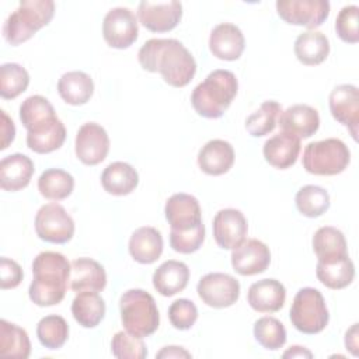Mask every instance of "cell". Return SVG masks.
<instances>
[{"label": "cell", "instance_id": "cell-48", "mask_svg": "<svg viewBox=\"0 0 359 359\" xmlns=\"http://www.w3.org/2000/svg\"><path fill=\"white\" fill-rule=\"evenodd\" d=\"M358 323H355L345 334V346L353 356H358Z\"/></svg>", "mask_w": 359, "mask_h": 359}, {"label": "cell", "instance_id": "cell-19", "mask_svg": "<svg viewBox=\"0 0 359 359\" xmlns=\"http://www.w3.org/2000/svg\"><path fill=\"white\" fill-rule=\"evenodd\" d=\"M278 125L282 132L292 133L299 139L313 136L320 126V115L316 108L306 104H296L280 112Z\"/></svg>", "mask_w": 359, "mask_h": 359}, {"label": "cell", "instance_id": "cell-36", "mask_svg": "<svg viewBox=\"0 0 359 359\" xmlns=\"http://www.w3.org/2000/svg\"><path fill=\"white\" fill-rule=\"evenodd\" d=\"M74 188V178L65 170L49 168L38 178L39 194L50 201L66 199Z\"/></svg>", "mask_w": 359, "mask_h": 359}, {"label": "cell", "instance_id": "cell-6", "mask_svg": "<svg viewBox=\"0 0 359 359\" xmlns=\"http://www.w3.org/2000/svg\"><path fill=\"white\" fill-rule=\"evenodd\" d=\"M351 161L348 146L335 137L311 142L304 147L303 168L314 175H337L345 171Z\"/></svg>", "mask_w": 359, "mask_h": 359}, {"label": "cell", "instance_id": "cell-8", "mask_svg": "<svg viewBox=\"0 0 359 359\" xmlns=\"http://www.w3.org/2000/svg\"><path fill=\"white\" fill-rule=\"evenodd\" d=\"M35 231L46 243L65 244L74 234V222L62 205L46 203L36 212Z\"/></svg>", "mask_w": 359, "mask_h": 359}, {"label": "cell", "instance_id": "cell-49", "mask_svg": "<svg viewBox=\"0 0 359 359\" xmlns=\"http://www.w3.org/2000/svg\"><path fill=\"white\" fill-rule=\"evenodd\" d=\"M156 358H191V353L181 346H164L156 353Z\"/></svg>", "mask_w": 359, "mask_h": 359}, {"label": "cell", "instance_id": "cell-46", "mask_svg": "<svg viewBox=\"0 0 359 359\" xmlns=\"http://www.w3.org/2000/svg\"><path fill=\"white\" fill-rule=\"evenodd\" d=\"M0 286L3 290L17 287L24 278L21 266L7 257H1L0 259Z\"/></svg>", "mask_w": 359, "mask_h": 359}, {"label": "cell", "instance_id": "cell-44", "mask_svg": "<svg viewBox=\"0 0 359 359\" xmlns=\"http://www.w3.org/2000/svg\"><path fill=\"white\" fill-rule=\"evenodd\" d=\"M359 7L355 4L345 6L337 15L335 32L346 43L359 42Z\"/></svg>", "mask_w": 359, "mask_h": 359}, {"label": "cell", "instance_id": "cell-7", "mask_svg": "<svg viewBox=\"0 0 359 359\" xmlns=\"http://www.w3.org/2000/svg\"><path fill=\"white\" fill-rule=\"evenodd\" d=\"M289 317L292 325L303 334L314 335L321 332L330 320L321 292L314 287L300 289L293 299Z\"/></svg>", "mask_w": 359, "mask_h": 359}, {"label": "cell", "instance_id": "cell-3", "mask_svg": "<svg viewBox=\"0 0 359 359\" xmlns=\"http://www.w3.org/2000/svg\"><path fill=\"white\" fill-rule=\"evenodd\" d=\"M238 91V81L233 72L217 69L199 83L192 94L191 104L198 115L208 119L220 118L230 107Z\"/></svg>", "mask_w": 359, "mask_h": 359}, {"label": "cell", "instance_id": "cell-18", "mask_svg": "<svg viewBox=\"0 0 359 359\" xmlns=\"http://www.w3.org/2000/svg\"><path fill=\"white\" fill-rule=\"evenodd\" d=\"M245 46L241 29L231 22L217 24L209 36V49L213 56L222 60H237Z\"/></svg>", "mask_w": 359, "mask_h": 359}, {"label": "cell", "instance_id": "cell-27", "mask_svg": "<svg viewBox=\"0 0 359 359\" xmlns=\"http://www.w3.org/2000/svg\"><path fill=\"white\" fill-rule=\"evenodd\" d=\"M293 49L300 63L306 66H317L327 59L330 53V41L323 32L309 29L296 38Z\"/></svg>", "mask_w": 359, "mask_h": 359}, {"label": "cell", "instance_id": "cell-33", "mask_svg": "<svg viewBox=\"0 0 359 359\" xmlns=\"http://www.w3.org/2000/svg\"><path fill=\"white\" fill-rule=\"evenodd\" d=\"M56 118L55 108L42 95H31L20 105V119L28 132L36 130Z\"/></svg>", "mask_w": 359, "mask_h": 359}, {"label": "cell", "instance_id": "cell-41", "mask_svg": "<svg viewBox=\"0 0 359 359\" xmlns=\"http://www.w3.org/2000/svg\"><path fill=\"white\" fill-rule=\"evenodd\" d=\"M254 337L257 342L269 351L280 349L286 342V330L275 317H261L254 324Z\"/></svg>", "mask_w": 359, "mask_h": 359}, {"label": "cell", "instance_id": "cell-20", "mask_svg": "<svg viewBox=\"0 0 359 359\" xmlns=\"http://www.w3.org/2000/svg\"><path fill=\"white\" fill-rule=\"evenodd\" d=\"M69 286L73 292H101L107 286L104 266L93 258H77L72 262Z\"/></svg>", "mask_w": 359, "mask_h": 359}, {"label": "cell", "instance_id": "cell-17", "mask_svg": "<svg viewBox=\"0 0 359 359\" xmlns=\"http://www.w3.org/2000/svg\"><path fill=\"white\" fill-rule=\"evenodd\" d=\"M164 213L171 230H189L202 223L199 202L189 194L171 195L165 202Z\"/></svg>", "mask_w": 359, "mask_h": 359}, {"label": "cell", "instance_id": "cell-22", "mask_svg": "<svg viewBox=\"0 0 359 359\" xmlns=\"http://www.w3.org/2000/svg\"><path fill=\"white\" fill-rule=\"evenodd\" d=\"M300 139L287 132H279L264 143V157L266 163L279 170L292 167L300 153Z\"/></svg>", "mask_w": 359, "mask_h": 359}, {"label": "cell", "instance_id": "cell-1", "mask_svg": "<svg viewBox=\"0 0 359 359\" xmlns=\"http://www.w3.org/2000/svg\"><path fill=\"white\" fill-rule=\"evenodd\" d=\"M140 66L151 73H160L172 87H185L196 73L192 53L172 38H151L137 52Z\"/></svg>", "mask_w": 359, "mask_h": 359}, {"label": "cell", "instance_id": "cell-2", "mask_svg": "<svg viewBox=\"0 0 359 359\" xmlns=\"http://www.w3.org/2000/svg\"><path fill=\"white\" fill-rule=\"evenodd\" d=\"M72 264L56 251H42L32 261L34 279L28 294L34 304L49 307L59 304L67 289Z\"/></svg>", "mask_w": 359, "mask_h": 359}, {"label": "cell", "instance_id": "cell-4", "mask_svg": "<svg viewBox=\"0 0 359 359\" xmlns=\"http://www.w3.org/2000/svg\"><path fill=\"white\" fill-rule=\"evenodd\" d=\"M53 14L55 3L52 0H24L4 21L3 36L10 45L17 46L48 25Z\"/></svg>", "mask_w": 359, "mask_h": 359}, {"label": "cell", "instance_id": "cell-24", "mask_svg": "<svg viewBox=\"0 0 359 359\" xmlns=\"http://www.w3.org/2000/svg\"><path fill=\"white\" fill-rule=\"evenodd\" d=\"M34 171V163L28 156L10 154L0 161V187L10 192L20 191L29 184Z\"/></svg>", "mask_w": 359, "mask_h": 359}, {"label": "cell", "instance_id": "cell-42", "mask_svg": "<svg viewBox=\"0 0 359 359\" xmlns=\"http://www.w3.org/2000/svg\"><path fill=\"white\" fill-rule=\"evenodd\" d=\"M111 351L119 359H143L147 356V348L143 338L129 334L126 330L119 331L112 337Z\"/></svg>", "mask_w": 359, "mask_h": 359}, {"label": "cell", "instance_id": "cell-43", "mask_svg": "<svg viewBox=\"0 0 359 359\" xmlns=\"http://www.w3.org/2000/svg\"><path fill=\"white\" fill-rule=\"evenodd\" d=\"M205 241V224L201 223L189 230H171L170 245L180 254H192L201 248Z\"/></svg>", "mask_w": 359, "mask_h": 359}, {"label": "cell", "instance_id": "cell-38", "mask_svg": "<svg viewBox=\"0 0 359 359\" xmlns=\"http://www.w3.org/2000/svg\"><path fill=\"white\" fill-rule=\"evenodd\" d=\"M297 210L306 217H318L330 208L328 192L318 185L302 187L294 198Z\"/></svg>", "mask_w": 359, "mask_h": 359}, {"label": "cell", "instance_id": "cell-30", "mask_svg": "<svg viewBox=\"0 0 359 359\" xmlns=\"http://www.w3.org/2000/svg\"><path fill=\"white\" fill-rule=\"evenodd\" d=\"M317 279L328 289L339 290L349 286L355 279V265L349 255L332 261H317Z\"/></svg>", "mask_w": 359, "mask_h": 359}, {"label": "cell", "instance_id": "cell-9", "mask_svg": "<svg viewBox=\"0 0 359 359\" xmlns=\"http://www.w3.org/2000/svg\"><path fill=\"white\" fill-rule=\"evenodd\" d=\"M201 300L213 309H224L233 306L240 297L238 280L222 272H212L202 276L196 285Z\"/></svg>", "mask_w": 359, "mask_h": 359}, {"label": "cell", "instance_id": "cell-26", "mask_svg": "<svg viewBox=\"0 0 359 359\" xmlns=\"http://www.w3.org/2000/svg\"><path fill=\"white\" fill-rule=\"evenodd\" d=\"M189 280V268L187 264L175 259L163 262L153 273L154 289L165 297L182 292Z\"/></svg>", "mask_w": 359, "mask_h": 359}, {"label": "cell", "instance_id": "cell-32", "mask_svg": "<svg viewBox=\"0 0 359 359\" xmlns=\"http://www.w3.org/2000/svg\"><path fill=\"white\" fill-rule=\"evenodd\" d=\"M72 314L81 327L94 328L105 317V302L98 292H80L72 302Z\"/></svg>", "mask_w": 359, "mask_h": 359}, {"label": "cell", "instance_id": "cell-37", "mask_svg": "<svg viewBox=\"0 0 359 359\" xmlns=\"http://www.w3.org/2000/svg\"><path fill=\"white\" fill-rule=\"evenodd\" d=\"M280 112L282 107L279 102L272 100L264 101L259 108L245 119L247 132L254 137H261L271 133L278 123Z\"/></svg>", "mask_w": 359, "mask_h": 359}, {"label": "cell", "instance_id": "cell-39", "mask_svg": "<svg viewBox=\"0 0 359 359\" xmlns=\"http://www.w3.org/2000/svg\"><path fill=\"white\" fill-rule=\"evenodd\" d=\"M36 337L42 346L59 349L69 338V324L62 316H45L36 325Z\"/></svg>", "mask_w": 359, "mask_h": 359}, {"label": "cell", "instance_id": "cell-5", "mask_svg": "<svg viewBox=\"0 0 359 359\" xmlns=\"http://www.w3.org/2000/svg\"><path fill=\"white\" fill-rule=\"evenodd\" d=\"M121 321L123 328L139 338L156 332L160 324L154 297L143 289H129L119 299Z\"/></svg>", "mask_w": 359, "mask_h": 359}, {"label": "cell", "instance_id": "cell-28", "mask_svg": "<svg viewBox=\"0 0 359 359\" xmlns=\"http://www.w3.org/2000/svg\"><path fill=\"white\" fill-rule=\"evenodd\" d=\"M57 91L66 104L83 105L88 102L94 94V81L84 72H67L59 79Z\"/></svg>", "mask_w": 359, "mask_h": 359}, {"label": "cell", "instance_id": "cell-45", "mask_svg": "<svg viewBox=\"0 0 359 359\" xmlns=\"http://www.w3.org/2000/svg\"><path fill=\"white\" fill-rule=\"evenodd\" d=\"M168 318L174 328L189 330L198 320V309L188 299H178L168 307Z\"/></svg>", "mask_w": 359, "mask_h": 359}, {"label": "cell", "instance_id": "cell-11", "mask_svg": "<svg viewBox=\"0 0 359 359\" xmlns=\"http://www.w3.org/2000/svg\"><path fill=\"white\" fill-rule=\"evenodd\" d=\"M139 34L137 18L128 7L111 8L102 21V36L105 42L115 49H126Z\"/></svg>", "mask_w": 359, "mask_h": 359}, {"label": "cell", "instance_id": "cell-25", "mask_svg": "<svg viewBox=\"0 0 359 359\" xmlns=\"http://www.w3.org/2000/svg\"><path fill=\"white\" fill-rule=\"evenodd\" d=\"M163 237L161 233L151 227L143 226L136 229L129 238V254L139 264H153L156 262L163 252Z\"/></svg>", "mask_w": 359, "mask_h": 359}, {"label": "cell", "instance_id": "cell-47", "mask_svg": "<svg viewBox=\"0 0 359 359\" xmlns=\"http://www.w3.org/2000/svg\"><path fill=\"white\" fill-rule=\"evenodd\" d=\"M0 115H1V123H0V137H1L0 150H6L8 147V144L15 137V126H14V122L6 114V111L1 109Z\"/></svg>", "mask_w": 359, "mask_h": 359}, {"label": "cell", "instance_id": "cell-16", "mask_svg": "<svg viewBox=\"0 0 359 359\" xmlns=\"http://www.w3.org/2000/svg\"><path fill=\"white\" fill-rule=\"evenodd\" d=\"M213 237L223 250H233L245 240L248 224L245 216L233 208L222 209L213 217Z\"/></svg>", "mask_w": 359, "mask_h": 359}, {"label": "cell", "instance_id": "cell-13", "mask_svg": "<svg viewBox=\"0 0 359 359\" xmlns=\"http://www.w3.org/2000/svg\"><path fill=\"white\" fill-rule=\"evenodd\" d=\"M332 118L342 123L351 132L352 137L358 139L359 126V90L352 84L337 86L328 98Z\"/></svg>", "mask_w": 359, "mask_h": 359}, {"label": "cell", "instance_id": "cell-12", "mask_svg": "<svg viewBox=\"0 0 359 359\" xmlns=\"http://www.w3.org/2000/svg\"><path fill=\"white\" fill-rule=\"evenodd\" d=\"M74 151L83 164H100L107 158L109 151V137L107 130L95 122L81 125L76 135Z\"/></svg>", "mask_w": 359, "mask_h": 359}, {"label": "cell", "instance_id": "cell-50", "mask_svg": "<svg viewBox=\"0 0 359 359\" xmlns=\"http://www.w3.org/2000/svg\"><path fill=\"white\" fill-rule=\"evenodd\" d=\"M283 358H313V353L304 348V346H300V345H294V346H290L285 353H283Z\"/></svg>", "mask_w": 359, "mask_h": 359}, {"label": "cell", "instance_id": "cell-23", "mask_svg": "<svg viewBox=\"0 0 359 359\" xmlns=\"http://www.w3.org/2000/svg\"><path fill=\"white\" fill-rule=\"evenodd\" d=\"M234 164L233 146L222 139L206 142L198 153V165L208 175H223Z\"/></svg>", "mask_w": 359, "mask_h": 359}, {"label": "cell", "instance_id": "cell-40", "mask_svg": "<svg viewBox=\"0 0 359 359\" xmlns=\"http://www.w3.org/2000/svg\"><path fill=\"white\" fill-rule=\"evenodd\" d=\"M29 84L28 72L18 63H3L0 66V95L14 100L22 94Z\"/></svg>", "mask_w": 359, "mask_h": 359}, {"label": "cell", "instance_id": "cell-35", "mask_svg": "<svg viewBox=\"0 0 359 359\" xmlns=\"http://www.w3.org/2000/svg\"><path fill=\"white\" fill-rule=\"evenodd\" d=\"M66 139L65 123L57 118L43 128L27 132V146L39 154H46L57 150Z\"/></svg>", "mask_w": 359, "mask_h": 359}, {"label": "cell", "instance_id": "cell-31", "mask_svg": "<svg viewBox=\"0 0 359 359\" xmlns=\"http://www.w3.org/2000/svg\"><path fill=\"white\" fill-rule=\"evenodd\" d=\"M313 251L321 262L344 258L348 255V244L341 230L332 226L320 227L313 236Z\"/></svg>", "mask_w": 359, "mask_h": 359}, {"label": "cell", "instance_id": "cell-34", "mask_svg": "<svg viewBox=\"0 0 359 359\" xmlns=\"http://www.w3.org/2000/svg\"><path fill=\"white\" fill-rule=\"evenodd\" d=\"M31 353V342L24 328L7 320L0 321V355L27 359Z\"/></svg>", "mask_w": 359, "mask_h": 359}, {"label": "cell", "instance_id": "cell-15", "mask_svg": "<svg viewBox=\"0 0 359 359\" xmlns=\"http://www.w3.org/2000/svg\"><path fill=\"white\" fill-rule=\"evenodd\" d=\"M182 17V4L180 1H140L137 6V18L140 24L151 32H168L174 29Z\"/></svg>", "mask_w": 359, "mask_h": 359}, {"label": "cell", "instance_id": "cell-10", "mask_svg": "<svg viewBox=\"0 0 359 359\" xmlns=\"http://www.w3.org/2000/svg\"><path fill=\"white\" fill-rule=\"evenodd\" d=\"M275 6L278 15L285 22L309 29L320 27L330 15L327 0H278Z\"/></svg>", "mask_w": 359, "mask_h": 359}, {"label": "cell", "instance_id": "cell-21", "mask_svg": "<svg viewBox=\"0 0 359 359\" xmlns=\"http://www.w3.org/2000/svg\"><path fill=\"white\" fill-rule=\"evenodd\" d=\"M286 300V289L276 279H261L254 282L247 293V302L258 313H276Z\"/></svg>", "mask_w": 359, "mask_h": 359}, {"label": "cell", "instance_id": "cell-29", "mask_svg": "<svg viewBox=\"0 0 359 359\" xmlns=\"http://www.w3.org/2000/svg\"><path fill=\"white\" fill-rule=\"evenodd\" d=\"M139 184L137 171L128 163L115 161L105 167L101 174L102 188L112 195L123 196L135 191Z\"/></svg>", "mask_w": 359, "mask_h": 359}, {"label": "cell", "instance_id": "cell-14", "mask_svg": "<svg viewBox=\"0 0 359 359\" xmlns=\"http://www.w3.org/2000/svg\"><path fill=\"white\" fill-rule=\"evenodd\" d=\"M269 264V247L257 238H247L233 248L231 266L238 275L252 276L262 273L266 271Z\"/></svg>", "mask_w": 359, "mask_h": 359}]
</instances>
